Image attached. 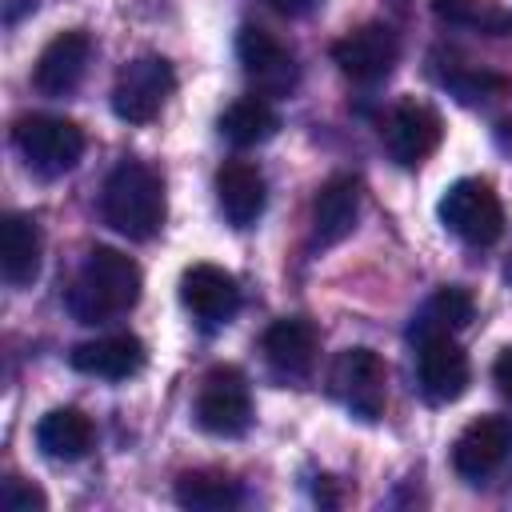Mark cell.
I'll use <instances>...</instances> for the list:
<instances>
[{"instance_id":"cell-20","label":"cell","mask_w":512,"mask_h":512,"mask_svg":"<svg viewBox=\"0 0 512 512\" xmlns=\"http://www.w3.org/2000/svg\"><path fill=\"white\" fill-rule=\"evenodd\" d=\"M476 316V300L468 288L460 284H444L436 288L416 312H412V324H408V340L420 344L428 336H456L460 328H468Z\"/></svg>"},{"instance_id":"cell-9","label":"cell","mask_w":512,"mask_h":512,"mask_svg":"<svg viewBox=\"0 0 512 512\" xmlns=\"http://www.w3.org/2000/svg\"><path fill=\"white\" fill-rule=\"evenodd\" d=\"M236 60L260 96H288L296 88V56L264 28L244 24L236 36Z\"/></svg>"},{"instance_id":"cell-12","label":"cell","mask_w":512,"mask_h":512,"mask_svg":"<svg viewBox=\"0 0 512 512\" xmlns=\"http://www.w3.org/2000/svg\"><path fill=\"white\" fill-rule=\"evenodd\" d=\"M512 456V420L508 416H476L452 444V468L464 480L492 476Z\"/></svg>"},{"instance_id":"cell-25","label":"cell","mask_w":512,"mask_h":512,"mask_svg":"<svg viewBox=\"0 0 512 512\" xmlns=\"http://www.w3.org/2000/svg\"><path fill=\"white\" fill-rule=\"evenodd\" d=\"M444 88H452V92H456V100H464V104H480V100L500 96L508 84H504L500 76H492V72L452 68V72H444Z\"/></svg>"},{"instance_id":"cell-14","label":"cell","mask_w":512,"mask_h":512,"mask_svg":"<svg viewBox=\"0 0 512 512\" xmlns=\"http://www.w3.org/2000/svg\"><path fill=\"white\" fill-rule=\"evenodd\" d=\"M88 60H92V36L84 28L60 32L44 44V52L36 60V72H32V84L44 96H68L84 80Z\"/></svg>"},{"instance_id":"cell-17","label":"cell","mask_w":512,"mask_h":512,"mask_svg":"<svg viewBox=\"0 0 512 512\" xmlns=\"http://www.w3.org/2000/svg\"><path fill=\"white\" fill-rule=\"evenodd\" d=\"M68 364L84 376H96V380H128L144 368V344L132 332L96 336V340L76 344L68 352Z\"/></svg>"},{"instance_id":"cell-30","label":"cell","mask_w":512,"mask_h":512,"mask_svg":"<svg viewBox=\"0 0 512 512\" xmlns=\"http://www.w3.org/2000/svg\"><path fill=\"white\" fill-rule=\"evenodd\" d=\"M504 272H508V280H512V260H508V268H504Z\"/></svg>"},{"instance_id":"cell-1","label":"cell","mask_w":512,"mask_h":512,"mask_svg":"<svg viewBox=\"0 0 512 512\" xmlns=\"http://www.w3.org/2000/svg\"><path fill=\"white\" fill-rule=\"evenodd\" d=\"M140 268L132 256L116 252V248H92L64 296L72 320L80 324H104L124 316L128 308H136L140 300Z\"/></svg>"},{"instance_id":"cell-5","label":"cell","mask_w":512,"mask_h":512,"mask_svg":"<svg viewBox=\"0 0 512 512\" xmlns=\"http://www.w3.org/2000/svg\"><path fill=\"white\" fill-rule=\"evenodd\" d=\"M332 392L356 420H376L388 400V368L372 348H344L332 360Z\"/></svg>"},{"instance_id":"cell-7","label":"cell","mask_w":512,"mask_h":512,"mask_svg":"<svg viewBox=\"0 0 512 512\" xmlns=\"http://www.w3.org/2000/svg\"><path fill=\"white\" fill-rule=\"evenodd\" d=\"M196 424L208 436H240L252 424V392L240 368L220 364L196 392Z\"/></svg>"},{"instance_id":"cell-26","label":"cell","mask_w":512,"mask_h":512,"mask_svg":"<svg viewBox=\"0 0 512 512\" xmlns=\"http://www.w3.org/2000/svg\"><path fill=\"white\" fill-rule=\"evenodd\" d=\"M0 508L4 512H44L48 508V500H44V492L40 488H32V484H24V480H4V488H0Z\"/></svg>"},{"instance_id":"cell-27","label":"cell","mask_w":512,"mask_h":512,"mask_svg":"<svg viewBox=\"0 0 512 512\" xmlns=\"http://www.w3.org/2000/svg\"><path fill=\"white\" fill-rule=\"evenodd\" d=\"M492 380H496L500 396H504V400H512V344H508V348H500V356H496V364H492Z\"/></svg>"},{"instance_id":"cell-15","label":"cell","mask_w":512,"mask_h":512,"mask_svg":"<svg viewBox=\"0 0 512 512\" xmlns=\"http://www.w3.org/2000/svg\"><path fill=\"white\" fill-rule=\"evenodd\" d=\"M264 360L280 380H304L316 364V324L304 316H284L268 324L264 340Z\"/></svg>"},{"instance_id":"cell-3","label":"cell","mask_w":512,"mask_h":512,"mask_svg":"<svg viewBox=\"0 0 512 512\" xmlns=\"http://www.w3.org/2000/svg\"><path fill=\"white\" fill-rule=\"evenodd\" d=\"M436 216L456 240H464L472 248H488L504 236V208L488 180L464 176V180L448 184L436 204Z\"/></svg>"},{"instance_id":"cell-6","label":"cell","mask_w":512,"mask_h":512,"mask_svg":"<svg viewBox=\"0 0 512 512\" xmlns=\"http://www.w3.org/2000/svg\"><path fill=\"white\" fill-rule=\"evenodd\" d=\"M172 88H176V76L164 56L128 60L112 84V112L128 124H148L152 116H160Z\"/></svg>"},{"instance_id":"cell-10","label":"cell","mask_w":512,"mask_h":512,"mask_svg":"<svg viewBox=\"0 0 512 512\" xmlns=\"http://www.w3.org/2000/svg\"><path fill=\"white\" fill-rule=\"evenodd\" d=\"M180 304L200 328H224L240 312V284L216 264H192L180 272Z\"/></svg>"},{"instance_id":"cell-24","label":"cell","mask_w":512,"mask_h":512,"mask_svg":"<svg viewBox=\"0 0 512 512\" xmlns=\"http://www.w3.org/2000/svg\"><path fill=\"white\" fill-rule=\"evenodd\" d=\"M432 12L444 24H456L480 36H512V8L496 0H432Z\"/></svg>"},{"instance_id":"cell-23","label":"cell","mask_w":512,"mask_h":512,"mask_svg":"<svg viewBox=\"0 0 512 512\" xmlns=\"http://www.w3.org/2000/svg\"><path fill=\"white\" fill-rule=\"evenodd\" d=\"M240 500H244V492L228 472L196 468L176 480V504L192 508V512H224V508H236Z\"/></svg>"},{"instance_id":"cell-29","label":"cell","mask_w":512,"mask_h":512,"mask_svg":"<svg viewBox=\"0 0 512 512\" xmlns=\"http://www.w3.org/2000/svg\"><path fill=\"white\" fill-rule=\"evenodd\" d=\"M272 12H280V16H304L308 8H316L320 0H264Z\"/></svg>"},{"instance_id":"cell-21","label":"cell","mask_w":512,"mask_h":512,"mask_svg":"<svg viewBox=\"0 0 512 512\" xmlns=\"http://www.w3.org/2000/svg\"><path fill=\"white\" fill-rule=\"evenodd\" d=\"M92 440H96V428H92V420L80 408H52L36 424V444H40V452L48 460L72 464V460L88 456Z\"/></svg>"},{"instance_id":"cell-19","label":"cell","mask_w":512,"mask_h":512,"mask_svg":"<svg viewBox=\"0 0 512 512\" xmlns=\"http://www.w3.org/2000/svg\"><path fill=\"white\" fill-rule=\"evenodd\" d=\"M40 252H44L40 224L24 212H8L0 220V276L12 288L32 284L40 276Z\"/></svg>"},{"instance_id":"cell-16","label":"cell","mask_w":512,"mask_h":512,"mask_svg":"<svg viewBox=\"0 0 512 512\" xmlns=\"http://www.w3.org/2000/svg\"><path fill=\"white\" fill-rule=\"evenodd\" d=\"M216 204L232 228L256 224L264 204H268V188H264L260 168L248 160H224L216 168Z\"/></svg>"},{"instance_id":"cell-8","label":"cell","mask_w":512,"mask_h":512,"mask_svg":"<svg viewBox=\"0 0 512 512\" xmlns=\"http://www.w3.org/2000/svg\"><path fill=\"white\" fill-rule=\"evenodd\" d=\"M332 60L336 68L356 80V84H376L384 80L396 60H400V36L388 24H360L348 36H340L332 44Z\"/></svg>"},{"instance_id":"cell-22","label":"cell","mask_w":512,"mask_h":512,"mask_svg":"<svg viewBox=\"0 0 512 512\" xmlns=\"http://www.w3.org/2000/svg\"><path fill=\"white\" fill-rule=\"evenodd\" d=\"M216 128H220V136H224L228 144H236V148H256V144H264V140L276 136L280 116H276V108H272L264 96H240V100H232V104L220 112Z\"/></svg>"},{"instance_id":"cell-4","label":"cell","mask_w":512,"mask_h":512,"mask_svg":"<svg viewBox=\"0 0 512 512\" xmlns=\"http://www.w3.org/2000/svg\"><path fill=\"white\" fill-rule=\"evenodd\" d=\"M12 140L28 168L40 176H64L84 156V132L64 116H20Z\"/></svg>"},{"instance_id":"cell-2","label":"cell","mask_w":512,"mask_h":512,"mask_svg":"<svg viewBox=\"0 0 512 512\" xmlns=\"http://www.w3.org/2000/svg\"><path fill=\"white\" fill-rule=\"evenodd\" d=\"M164 184L160 176L140 160H120L100 192V216L112 232L128 240H152L164 224Z\"/></svg>"},{"instance_id":"cell-11","label":"cell","mask_w":512,"mask_h":512,"mask_svg":"<svg viewBox=\"0 0 512 512\" xmlns=\"http://www.w3.org/2000/svg\"><path fill=\"white\" fill-rule=\"evenodd\" d=\"M468 352L452 336H428L416 344V384L428 404H452L468 388Z\"/></svg>"},{"instance_id":"cell-13","label":"cell","mask_w":512,"mask_h":512,"mask_svg":"<svg viewBox=\"0 0 512 512\" xmlns=\"http://www.w3.org/2000/svg\"><path fill=\"white\" fill-rule=\"evenodd\" d=\"M440 144V116L420 100H400L384 120V148L400 168H416Z\"/></svg>"},{"instance_id":"cell-18","label":"cell","mask_w":512,"mask_h":512,"mask_svg":"<svg viewBox=\"0 0 512 512\" xmlns=\"http://www.w3.org/2000/svg\"><path fill=\"white\" fill-rule=\"evenodd\" d=\"M356 216H360V184L352 176L324 180L312 200V244L316 248L340 244L356 228Z\"/></svg>"},{"instance_id":"cell-28","label":"cell","mask_w":512,"mask_h":512,"mask_svg":"<svg viewBox=\"0 0 512 512\" xmlns=\"http://www.w3.org/2000/svg\"><path fill=\"white\" fill-rule=\"evenodd\" d=\"M28 12H36V0H0V20L12 28V24H20Z\"/></svg>"}]
</instances>
